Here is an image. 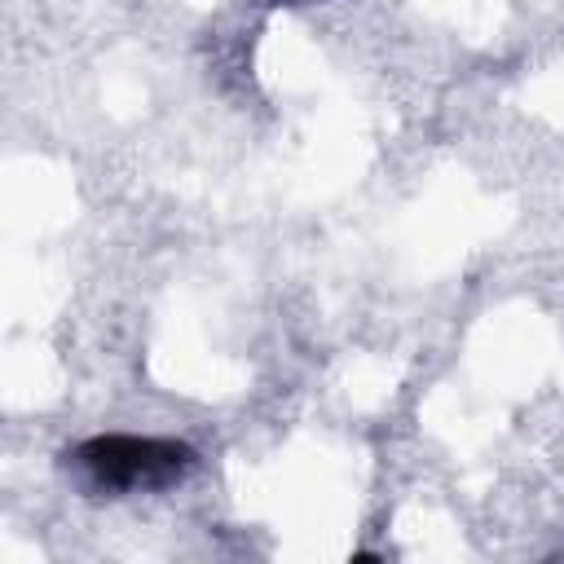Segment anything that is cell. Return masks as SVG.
<instances>
[{"label":"cell","mask_w":564,"mask_h":564,"mask_svg":"<svg viewBox=\"0 0 564 564\" xmlns=\"http://www.w3.org/2000/svg\"><path fill=\"white\" fill-rule=\"evenodd\" d=\"M66 458L79 471V480L88 489H97V494H154V489H172L194 467V449L185 441H172V436H128V432L88 436Z\"/></svg>","instance_id":"1"}]
</instances>
